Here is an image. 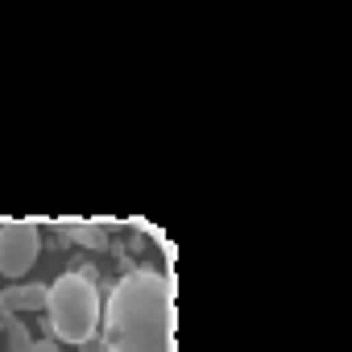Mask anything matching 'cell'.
Masks as SVG:
<instances>
[{"label":"cell","mask_w":352,"mask_h":352,"mask_svg":"<svg viewBox=\"0 0 352 352\" xmlns=\"http://www.w3.org/2000/svg\"><path fill=\"white\" fill-rule=\"evenodd\" d=\"M100 323L108 352H174V294L166 278L149 270L120 278Z\"/></svg>","instance_id":"6da1fadb"},{"label":"cell","mask_w":352,"mask_h":352,"mask_svg":"<svg viewBox=\"0 0 352 352\" xmlns=\"http://www.w3.org/2000/svg\"><path fill=\"white\" fill-rule=\"evenodd\" d=\"M46 315L58 340L83 344L100 331V290L87 274H63L46 294Z\"/></svg>","instance_id":"7a4b0ae2"},{"label":"cell","mask_w":352,"mask_h":352,"mask_svg":"<svg viewBox=\"0 0 352 352\" xmlns=\"http://www.w3.org/2000/svg\"><path fill=\"white\" fill-rule=\"evenodd\" d=\"M42 253V232L30 220L0 224V274L5 278H25Z\"/></svg>","instance_id":"3957f363"},{"label":"cell","mask_w":352,"mask_h":352,"mask_svg":"<svg viewBox=\"0 0 352 352\" xmlns=\"http://www.w3.org/2000/svg\"><path fill=\"white\" fill-rule=\"evenodd\" d=\"M46 294H50V286H9V290H0V319H9L13 307L42 311L46 307Z\"/></svg>","instance_id":"277c9868"},{"label":"cell","mask_w":352,"mask_h":352,"mask_svg":"<svg viewBox=\"0 0 352 352\" xmlns=\"http://www.w3.org/2000/svg\"><path fill=\"white\" fill-rule=\"evenodd\" d=\"M63 236H71L83 249H104L108 245V232L104 228H91V224H71V228H63Z\"/></svg>","instance_id":"5b68a950"},{"label":"cell","mask_w":352,"mask_h":352,"mask_svg":"<svg viewBox=\"0 0 352 352\" xmlns=\"http://www.w3.org/2000/svg\"><path fill=\"white\" fill-rule=\"evenodd\" d=\"M9 340H13V352H30V348H34V340H30V331L21 327V319H9Z\"/></svg>","instance_id":"8992f818"},{"label":"cell","mask_w":352,"mask_h":352,"mask_svg":"<svg viewBox=\"0 0 352 352\" xmlns=\"http://www.w3.org/2000/svg\"><path fill=\"white\" fill-rule=\"evenodd\" d=\"M30 352H63V348H58V340H34Z\"/></svg>","instance_id":"52a82bcc"},{"label":"cell","mask_w":352,"mask_h":352,"mask_svg":"<svg viewBox=\"0 0 352 352\" xmlns=\"http://www.w3.org/2000/svg\"><path fill=\"white\" fill-rule=\"evenodd\" d=\"M79 348H83V352H108V348H104V340H96V336H91V340H83Z\"/></svg>","instance_id":"ba28073f"}]
</instances>
